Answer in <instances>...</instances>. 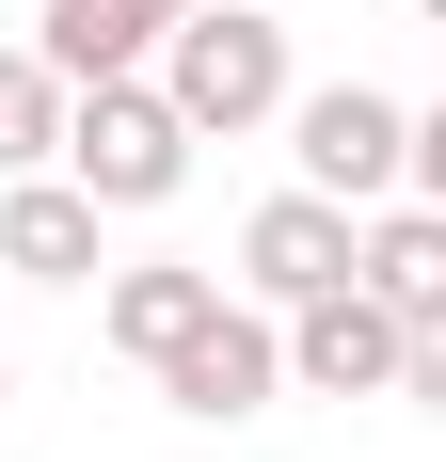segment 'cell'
<instances>
[{
  "instance_id": "obj_1",
  "label": "cell",
  "mask_w": 446,
  "mask_h": 462,
  "mask_svg": "<svg viewBox=\"0 0 446 462\" xmlns=\"http://www.w3.org/2000/svg\"><path fill=\"white\" fill-rule=\"evenodd\" d=\"M144 80L191 112V143H239V128H287V32H271L256 0H176V32H160V64Z\"/></svg>"
},
{
  "instance_id": "obj_2",
  "label": "cell",
  "mask_w": 446,
  "mask_h": 462,
  "mask_svg": "<svg viewBox=\"0 0 446 462\" xmlns=\"http://www.w3.org/2000/svg\"><path fill=\"white\" fill-rule=\"evenodd\" d=\"M64 176H80L96 208H176L191 191V112L144 80V64L128 80H80L64 96Z\"/></svg>"
},
{
  "instance_id": "obj_3",
  "label": "cell",
  "mask_w": 446,
  "mask_h": 462,
  "mask_svg": "<svg viewBox=\"0 0 446 462\" xmlns=\"http://www.w3.org/2000/svg\"><path fill=\"white\" fill-rule=\"evenodd\" d=\"M287 160L335 208H383V191H414V112L367 80H319V96H287Z\"/></svg>"
},
{
  "instance_id": "obj_4",
  "label": "cell",
  "mask_w": 446,
  "mask_h": 462,
  "mask_svg": "<svg viewBox=\"0 0 446 462\" xmlns=\"http://www.w3.org/2000/svg\"><path fill=\"white\" fill-rule=\"evenodd\" d=\"M160 399H176V415H208V430L271 415V399H287V319H271V303H208V319L160 351Z\"/></svg>"
},
{
  "instance_id": "obj_5",
  "label": "cell",
  "mask_w": 446,
  "mask_h": 462,
  "mask_svg": "<svg viewBox=\"0 0 446 462\" xmlns=\"http://www.w3.org/2000/svg\"><path fill=\"white\" fill-rule=\"evenodd\" d=\"M351 255H367V208H335V191L287 176L256 224H239V303L287 319V303H319V287H351Z\"/></svg>"
},
{
  "instance_id": "obj_6",
  "label": "cell",
  "mask_w": 446,
  "mask_h": 462,
  "mask_svg": "<svg viewBox=\"0 0 446 462\" xmlns=\"http://www.w3.org/2000/svg\"><path fill=\"white\" fill-rule=\"evenodd\" d=\"M399 303H383V287H319V303H287V383H303V399H399Z\"/></svg>"
},
{
  "instance_id": "obj_7",
  "label": "cell",
  "mask_w": 446,
  "mask_h": 462,
  "mask_svg": "<svg viewBox=\"0 0 446 462\" xmlns=\"http://www.w3.org/2000/svg\"><path fill=\"white\" fill-rule=\"evenodd\" d=\"M96 224H112V208H96L64 160L0 176V272H16V287H96V272H112V255H96Z\"/></svg>"
},
{
  "instance_id": "obj_8",
  "label": "cell",
  "mask_w": 446,
  "mask_h": 462,
  "mask_svg": "<svg viewBox=\"0 0 446 462\" xmlns=\"http://www.w3.org/2000/svg\"><path fill=\"white\" fill-rule=\"evenodd\" d=\"M208 303H223V272H191V255H144V272H112V287H96V335H112L128 367H160V351L208 319Z\"/></svg>"
},
{
  "instance_id": "obj_9",
  "label": "cell",
  "mask_w": 446,
  "mask_h": 462,
  "mask_svg": "<svg viewBox=\"0 0 446 462\" xmlns=\"http://www.w3.org/2000/svg\"><path fill=\"white\" fill-rule=\"evenodd\" d=\"M160 32H176V0H48L33 16V48L64 80H128V64H160Z\"/></svg>"
},
{
  "instance_id": "obj_10",
  "label": "cell",
  "mask_w": 446,
  "mask_h": 462,
  "mask_svg": "<svg viewBox=\"0 0 446 462\" xmlns=\"http://www.w3.org/2000/svg\"><path fill=\"white\" fill-rule=\"evenodd\" d=\"M351 272L383 287L399 319H431V303H446V191H383V208H367V255H351Z\"/></svg>"
},
{
  "instance_id": "obj_11",
  "label": "cell",
  "mask_w": 446,
  "mask_h": 462,
  "mask_svg": "<svg viewBox=\"0 0 446 462\" xmlns=\"http://www.w3.org/2000/svg\"><path fill=\"white\" fill-rule=\"evenodd\" d=\"M64 64L48 48H0V176H33V160H64Z\"/></svg>"
},
{
  "instance_id": "obj_12",
  "label": "cell",
  "mask_w": 446,
  "mask_h": 462,
  "mask_svg": "<svg viewBox=\"0 0 446 462\" xmlns=\"http://www.w3.org/2000/svg\"><path fill=\"white\" fill-rule=\"evenodd\" d=\"M399 399H414V415H446V303L399 335Z\"/></svg>"
},
{
  "instance_id": "obj_13",
  "label": "cell",
  "mask_w": 446,
  "mask_h": 462,
  "mask_svg": "<svg viewBox=\"0 0 446 462\" xmlns=\"http://www.w3.org/2000/svg\"><path fill=\"white\" fill-rule=\"evenodd\" d=\"M414 191H446V96L414 112Z\"/></svg>"
},
{
  "instance_id": "obj_14",
  "label": "cell",
  "mask_w": 446,
  "mask_h": 462,
  "mask_svg": "<svg viewBox=\"0 0 446 462\" xmlns=\"http://www.w3.org/2000/svg\"><path fill=\"white\" fill-rule=\"evenodd\" d=\"M414 16H431V32H446V0H414Z\"/></svg>"
}]
</instances>
